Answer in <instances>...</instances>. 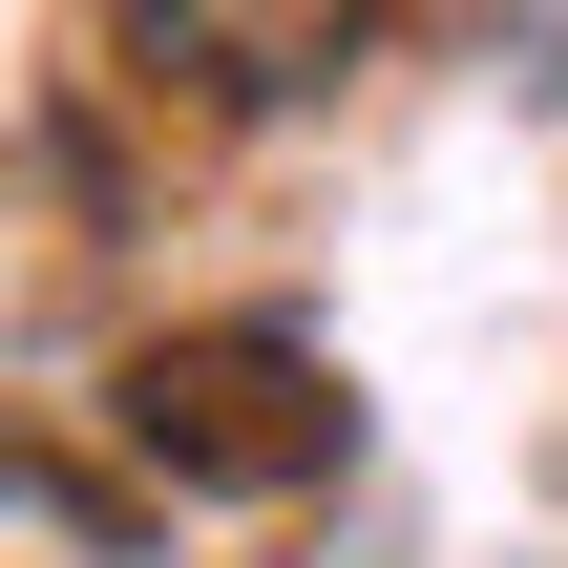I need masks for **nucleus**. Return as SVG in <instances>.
<instances>
[{
	"label": "nucleus",
	"mask_w": 568,
	"mask_h": 568,
	"mask_svg": "<svg viewBox=\"0 0 568 568\" xmlns=\"http://www.w3.org/2000/svg\"><path fill=\"white\" fill-rule=\"evenodd\" d=\"M148 84H190L211 126H274V105H337L379 63V0H105Z\"/></svg>",
	"instance_id": "f03ea898"
},
{
	"label": "nucleus",
	"mask_w": 568,
	"mask_h": 568,
	"mask_svg": "<svg viewBox=\"0 0 568 568\" xmlns=\"http://www.w3.org/2000/svg\"><path fill=\"white\" fill-rule=\"evenodd\" d=\"M105 422H126V464H148V485H190V506H295V485H337V443H358V400H337V358H316L295 316L148 337Z\"/></svg>",
	"instance_id": "f257e3e1"
}]
</instances>
